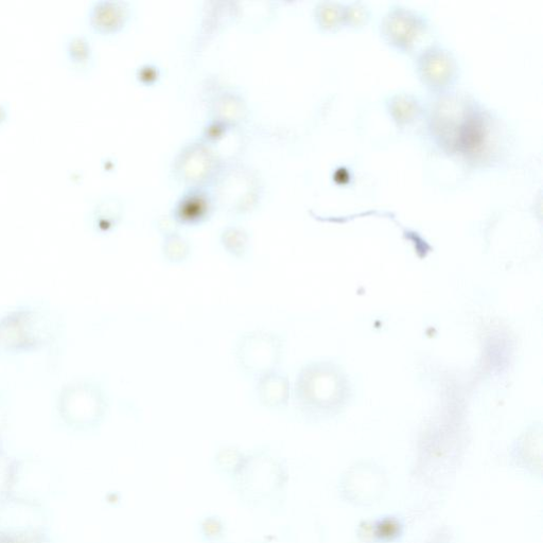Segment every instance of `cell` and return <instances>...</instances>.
<instances>
[{"label":"cell","mask_w":543,"mask_h":543,"mask_svg":"<svg viewBox=\"0 0 543 543\" xmlns=\"http://www.w3.org/2000/svg\"><path fill=\"white\" fill-rule=\"evenodd\" d=\"M87 19L93 29L96 31L107 33L116 30L120 27L124 20V10L117 3L113 2H97L87 13Z\"/></svg>","instance_id":"7"},{"label":"cell","mask_w":543,"mask_h":543,"mask_svg":"<svg viewBox=\"0 0 543 543\" xmlns=\"http://www.w3.org/2000/svg\"><path fill=\"white\" fill-rule=\"evenodd\" d=\"M207 208L204 200H187L180 205L177 219L185 224L197 223L206 216Z\"/></svg>","instance_id":"16"},{"label":"cell","mask_w":543,"mask_h":543,"mask_svg":"<svg viewBox=\"0 0 543 543\" xmlns=\"http://www.w3.org/2000/svg\"><path fill=\"white\" fill-rule=\"evenodd\" d=\"M223 250L237 260L247 258L251 251V240L247 232L238 227H229L220 238Z\"/></svg>","instance_id":"9"},{"label":"cell","mask_w":543,"mask_h":543,"mask_svg":"<svg viewBox=\"0 0 543 543\" xmlns=\"http://www.w3.org/2000/svg\"><path fill=\"white\" fill-rule=\"evenodd\" d=\"M39 322L30 311L17 312L0 322V343L14 348L39 344Z\"/></svg>","instance_id":"6"},{"label":"cell","mask_w":543,"mask_h":543,"mask_svg":"<svg viewBox=\"0 0 543 543\" xmlns=\"http://www.w3.org/2000/svg\"><path fill=\"white\" fill-rule=\"evenodd\" d=\"M318 21L327 31H336L344 26V6L338 3H324L318 8Z\"/></svg>","instance_id":"13"},{"label":"cell","mask_w":543,"mask_h":543,"mask_svg":"<svg viewBox=\"0 0 543 543\" xmlns=\"http://www.w3.org/2000/svg\"><path fill=\"white\" fill-rule=\"evenodd\" d=\"M163 257L169 265L179 266L185 264L191 255L188 241L178 234H167L163 243Z\"/></svg>","instance_id":"11"},{"label":"cell","mask_w":543,"mask_h":543,"mask_svg":"<svg viewBox=\"0 0 543 543\" xmlns=\"http://www.w3.org/2000/svg\"><path fill=\"white\" fill-rule=\"evenodd\" d=\"M254 394L261 408L271 412L285 410L292 397L289 377L282 371H274L254 381Z\"/></svg>","instance_id":"5"},{"label":"cell","mask_w":543,"mask_h":543,"mask_svg":"<svg viewBox=\"0 0 543 543\" xmlns=\"http://www.w3.org/2000/svg\"><path fill=\"white\" fill-rule=\"evenodd\" d=\"M389 110L399 126L409 125L420 113L419 102L410 95H397L389 103Z\"/></svg>","instance_id":"10"},{"label":"cell","mask_w":543,"mask_h":543,"mask_svg":"<svg viewBox=\"0 0 543 543\" xmlns=\"http://www.w3.org/2000/svg\"><path fill=\"white\" fill-rule=\"evenodd\" d=\"M405 525L399 518L383 517L372 522L373 542L392 543L404 534Z\"/></svg>","instance_id":"12"},{"label":"cell","mask_w":543,"mask_h":543,"mask_svg":"<svg viewBox=\"0 0 543 543\" xmlns=\"http://www.w3.org/2000/svg\"><path fill=\"white\" fill-rule=\"evenodd\" d=\"M419 78L429 89L442 92L450 89L458 77V63L449 51L431 47L417 61Z\"/></svg>","instance_id":"4"},{"label":"cell","mask_w":543,"mask_h":543,"mask_svg":"<svg viewBox=\"0 0 543 543\" xmlns=\"http://www.w3.org/2000/svg\"><path fill=\"white\" fill-rule=\"evenodd\" d=\"M247 453L234 447H223L217 453V465L233 477L242 466Z\"/></svg>","instance_id":"14"},{"label":"cell","mask_w":543,"mask_h":543,"mask_svg":"<svg viewBox=\"0 0 543 543\" xmlns=\"http://www.w3.org/2000/svg\"><path fill=\"white\" fill-rule=\"evenodd\" d=\"M387 488V475L372 466H360L346 471L341 483L345 500L355 505H372L378 502Z\"/></svg>","instance_id":"3"},{"label":"cell","mask_w":543,"mask_h":543,"mask_svg":"<svg viewBox=\"0 0 543 543\" xmlns=\"http://www.w3.org/2000/svg\"><path fill=\"white\" fill-rule=\"evenodd\" d=\"M64 54L70 66L77 69L89 67L93 60V48L82 34H68L64 41Z\"/></svg>","instance_id":"8"},{"label":"cell","mask_w":543,"mask_h":543,"mask_svg":"<svg viewBox=\"0 0 543 543\" xmlns=\"http://www.w3.org/2000/svg\"><path fill=\"white\" fill-rule=\"evenodd\" d=\"M371 11L361 3L344 6V27L361 29L369 24Z\"/></svg>","instance_id":"15"},{"label":"cell","mask_w":543,"mask_h":543,"mask_svg":"<svg viewBox=\"0 0 543 543\" xmlns=\"http://www.w3.org/2000/svg\"><path fill=\"white\" fill-rule=\"evenodd\" d=\"M6 116V111L5 109L2 107V105H0V121H2Z\"/></svg>","instance_id":"17"},{"label":"cell","mask_w":543,"mask_h":543,"mask_svg":"<svg viewBox=\"0 0 543 543\" xmlns=\"http://www.w3.org/2000/svg\"><path fill=\"white\" fill-rule=\"evenodd\" d=\"M426 29L424 16L401 7L391 9L381 23L383 39L400 51H411Z\"/></svg>","instance_id":"2"},{"label":"cell","mask_w":543,"mask_h":543,"mask_svg":"<svg viewBox=\"0 0 543 543\" xmlns=\"http://www.w3.org/2000/svg\"><path fill=\"white\" fill-rule=\"evenodd\" d=\"M286 352V342L280 332L256 328L242 332L233 347L234 362L245 378L253 381L280 370Z\"/></svg>","instance_id":"1"}]
</instances>
